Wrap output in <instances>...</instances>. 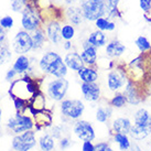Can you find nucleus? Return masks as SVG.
Wrapping results in <instances>:
<instances>
[{
    "instance_id": "1",
    "label": "nucleus",
    "mask_w": 151,
    "mask_h": 151,
    "mask_svg": "<svg viewBox=\"0 0 151 151\" xmlns=\"http://www.w3.org/2000/svg\"><path fill=\"white\" fill-rule=\"evenodd\" d=\"M40 70L53 77H65L67 66L62 56L53 51H49L43 55L39 62Z\"/></svg>"
},
{
    "instance_id": "2",
    "label": "nucleus",
    "mask_w": 151,
    "mask_h": 151,
    "mask_svg": "<svg viewBox=\"0 0 151 151\" xmlns=\"http://www.w3.org/2000/svg\"><path fill=\"white\" fill-rule=\"evenodd\" d=\"M80 4L84 19L87 21H96L107 14L106 0H80Z\"/></svg>"
},
{
    "instance_id": "3",
    "label": "nucleus",
    "mask_w": 151,
    "mask_h": 151,
    "mask_svg": "<svg viewBox=\"0 0 151 151\" xmlns=\"http://www.w3.org/2000/svg\"><path fill=\"white\" fill-rule=\"evenodd\" d=\"M70 83L65 77H55L46 85V94L52 101H62L66 96Z\"/></svg>"
},
{
    "instance_id": "4",
    "label": "nucleus",
    "mask_w": 151,
    "mask_h": 151,
    "mask_svg": "<svg viewBox=\"0 0 151 151\" xmlns=\"http://www.w3.org/2000/svg\"><path fill=\"white\" fill-rule=\"evenodd\" d=\"M60 109L63 116L76 120L82 117L85 110V105L80 99H63L61 101Z\"/></svg>"
},
{
    "instance_id": "5",
    "label": "nucleus",
    "mask_w": 151,
    "mask_h": 151,
    "mask_svg": "<svg viewBox=\"0 0 151 151\" xmlns=\"http://www.w3.org/2000/svg\"><path fill=\"white\" fill-rule=\"evenodd\" d=\"M7 126L13 134H20L24 131L32 130L34 127V122L29 116H24L21 113H17L13 117L9 119Z\"/></svg>"
},
{
    "instance_id": "6",
    "label": "nucleus",
    "mask_w": 151,
    "mask_h": 151,
    "mask_svg": "<svg viewBox=\"0 0 151 151\" xmlns=\"http://www.w3.org/2000/svg\"><path fill=\"white\" fill-rule=\"evenodd\" d=\"M35 145H37L35 132L32 130H28L20 134H16L12 139V148L16 151H29L35 147Z\"/></svg>"
},
{
    "instance_id": "7",
    "label": "nucleus",
    "mask_w": 151,
    "mask_h": 151,
    "mask_svg": "<svg viewBox=\"0 0 151 151\" xmlns=\"http://www.w3.org/2000/svg\"><path fill=\"white\" fill-rule=\"evenodd\" d=\"M32 37L28 31L22 30L17 32L12 40V49L14 53H17L18 55L25 54L32 50Z\"/></svg>"
},
{
    "instance_id": "8",
    "label": "nucleus",
    "mask_w": 151,
    "mask_h": 151,
    "mask_svg": "<svg viewBox=\"0 0 151 151\" xmlns=\"http://www.w3.org/2000/svg\"><path fill=\"white\" fill-rule=\"evenodd\" d=\"M40 21H41V18H40L38 11L34 8L27 6L24 10L22 11V28L28 32H33L37 29H39Z\"/></svg>"
},
{
    "instance_id": "9",
    "label": "nucleus",
    "mask_w": 151,
    "mask_h": 151,
    "mask_svg": "<svg viewBox=\"0 0 151 151\" xmlns=\"http://www.w3.org/2000/svg\"><path fill=\"white\" fill-rule=\"evenodd\" d=\"M73 132L82 141H93L96 137L94 127L86 120H77L73 126Z\"/></svg>"
},
{
    "instance_id": "10",
    "label": "nucleus",
    "mask_w": 151,
    "mask_h": 151,
    "mask_svg": "<svg viewBox=\"0 0 151 151\" xmlns=\"http://www.w3.org/2000/svg\"><path fill=\"white\" fill-rule=\"evenodd\" d=\"M107 87L111 92H119L122 88H124L127 84V80L125 73L120 70H113L107 74L106 77Z\"/></svg>"
},
{
    "instance_id": "11",
    "label": "nucleus",
    "mask_w": 151,
    "mask_h": 151,
    "mask_svg": "<svg viewBox=\"0 0 151 151\" xmlns=\"http://www.w3.org/2000/svg\"><path fill=\"white\" fill-rule=\"evenodd\" d=\"M81 91H82L85 101L94 103L101 98V87L99 85L96 84V82L95 83H82Z\"/></svg>"
},
{
    "instance_id": "12",
    "label": "nucleus",
    "mask_w": 151,
    "mask_h": 151,
    "mask_svg": "<svg viewBox=\"0 0 151 151\" xmlns=\"http://www.w3.org/2000/svg\"><path fill=\"white\" fill-rule=\"evenodd\" d=\"M126 52V45L119 40L114 39L105 45V53L109 58H119Z\"/></svg>"
},
{
    "instance_id": "13",
    "label": "nucleus",
    "mask_w": 151,
    "mask_h": 151,
    "mask_svg": "<svg viewBox=\"0 0 151 151\" xmlns=\"http://www.w3.org/2000/svg\"><path fill=\"white\" fill-rule=\"evenodd\" d=\"M61 25L58 21H51L46 25V37L50 40L51 43H53L55 45H58L63 40L62 34H61Z\"/></svg>"
},
{
    "instance_id": "14",
    "label": "nucleus",
    "mask_w": 151,
    "mask_h": 151,
    "mask_svg": "<svg viewBox=\"0 0 151 151\" xmlns=\"http://www.w3.org/2000/svg\"><path fill=\"white\" fill-rule=\"evenodd\" d=\"M64 62L66 64L67 68H70V70H72V71L74 72L81 71L85 66V63L83 62L81 54H78L75 51L68 52L65 55V58H64Z\"/></svg>"
},
{
    "instance_id": "15",
    "label": "nucleus",
    "mask_w": 151,
    "mask_h": 151,
    "mask_svg": "<svg viewBox=\"0 0 151 151\" xmlns=\"http://www.w3.org/2000/svg\"><path fill=\"white\" fill-rule=\"evenodd\" d=\"M132 128L131 120L127 117H118L113 122V130L118 134H129Z\"/></svg>"
},
{
    "instance_id": "16",
    "label": "nucleus",
    "mask_w": 151,
    "mask_h": 151,
    "mask_svg": "<svg viewBox=\"0 0 151 151\" xmlns=\"http://www.w3.org/2000/svg\"><path fill=\"white\" fill-rule=\"evenodd\" d=\"M134 125L142 127H151V114L146 108L137 109L134 114Z\"/></svg>"
},
{
    "instance_id": "17",
    "label": "nucleus",
    "mask_w": 151,
    "mask_h": 151,
    "mask_svg": "<svg viewBox=\"0 0 151 151\" xmlns=\"http://www.w3.org/2000/svg\"><path fill=\"white\" fill-rule=\"evenodd\" d=\"M124 94L126 95L127 101H128L130 105H138L139 103L141 101V97L139 95L138 89L136 88V86L134 85L132 82H127Z\"/></svg>"
},
{
    "instance_id": "18",
    "label": "nucleus",
    "mask_w": 151,
    "mask_h": 151,
    "mask_svg": "<svg viewBox=\"0 0 151 151\" xmlns=\"http://www.w3.org/2000/svg\"><path fill=\"white\" fill-rule=\"evenodd\" d=\"M66 18L72 24L80 25L84 20V16H83L81 7H75V6L68 7L66 9Z\"/></svg>"
},
{
    "instance_id": "19",
    "label": "nucleus",
    "mask_w": 151,
    "mask_h": 151,
    "mask_svg": "<svg viewBox=\"0 0 151 151\" xmlns=\"http://www.w3.org/2000/svg\"><path fill=\"white\" fill-rule=\"evenodd\" d=\"M87 41L93 46H95L96 49H99V47H103L107 44V35L104 33V31L96 30L88 35Z\"/></svg>"
},
{
    "instance_id": "20",
    "label": "nucleus",
    "mask_w": 151,
    "mask_h": 151,
    "mask_svg": "<svg viewBox=\"0 0 151 151\" xmlns=\"http://www.w3.org/2000/svg\"><path fill=\"white\" fill-rule=\"evenodd\" d=\"M77 74L83 83H95L98 80V72L91 66H84Z\"/></svg>"
},
{
    "instance_id": "21",
    "label": "nucleus",
    "mask_w": 151,
    "mask_h": 151,
    "mask_svg": "<svg viewBox=\"0 0 151 151\" xmlns=\"http://www.w3.org/2000/svg\"><path fill=\"white\" fill-rule=\"evenodd\" d=\"M81 56H82L83 62L86 65L93 66L97 62V49L93 45L88 46V47H86V49H84V50L82 51Z\"/></svg>"
},
{
    "instance_id": "22",
    "label": "nucleus",
    "mask_w": 151,
    "mask_h": 151,
    "mask_svg": "<svg viewBox=\"0 0 151 151\" xmlns=\"http://www.w3.org/2000/svg\"><path fill=\"white\" fill-rule=\"evenodd\" d=\"M130 137L137 141L143 140L151 134V127H142L132 125V128L130 130Z\"/></svg>"
},
{
    "instance_id": "23",
    "label": "nucleus",
    "mask_w": 151,
    "mask_h": 151,
    "mask_svg": "<svg viewBox=\"0 0 151 151\" xmlns=\"http://www.w3.org/2000/svg\"><path fill=\"white\" fill-rule=\"evenodd\" d=\"M30 66H31L30 59L28 56H25L24 54H22V55H19L17 58V60L14 61L12 68L17 72L18 74H20V73H24V72L28 71L30 68Z\"/></svg>"
},
{
    "instance_id": "24",
    "label": "nucleus",
    "mask_w": 151,
    "mask_h": 151,
    "mask_svg": "<svg viewBox=\"0 0 151 151\" xmlns=\"http://www.w3.org/2000/svg\"><path fill=\"white\" fill-rule=\"evenodd\" d=\"M55 139L51 136V134H45L41 136L39 139V146L41 151H52L55 148Z\"/></svg>"
},
{
    "instance_id": "25",
    "label": "nucleus",
    "mask_w": 151,
    "mask_h": 151,
    "mask_svg": "<svg viewBox=\"0 0 151 151\" xmlns=\"http://www.w3.org/2000/svg\"><path fill=\"white\" fill-rule=\"evenodd\" d=\"M114 141L119 146V149L122 151L129 150L130 147H131V142H130V139L128 137V134L115 132V134H114Z\"/></svg>"
},
{
    "instance_id": "26",
    "label": "nucleus",
    "mask_w": 151,
    "mask_h": 151,
    "mask_svg": "<svg viewBox=\"0 0 151 151\" xmlns=\"http://www.w3.org/2000/svg\"><path fill=\"white\" fill-rule=\"evenodd\" d=\"M31 37H32V43H33L32 50H40L45 42V34L43 32V30L37 29L35 31H33V34H31Z\"/></svg>"
},
{
    "instance_id": "27",
    "label": "nucleus",
    "mask_w": 151,
    "mask_h": 151,
    "mask_svg": "<svg viewBox=\"0 0 151 151\" xmlns=\"http://www.w3.org/2000/svg\"><path fill=\"white\" fill-rule=\"evenodd\" d=\"M95 25H96L97 30H101V31H114L116 29V23L110 21L108 18L106 19L104 17L98 18L95 21Z\"/></svg>"
},
{
    "instance_id": "28",
    "label": "nucleus",
    "mask_w": 151,
    "mask_h": 151,
    "mask_svg": "<svg viewBox=\"0 0 151 151\" xmlns=\"http://www.w3.org/2000/svg\"><path fill=\"white\" fill-rule=\"evenodd\" d=\"M113 109L110 106H105V107H98L96 110V119L99 122H108V119L111 117Z\"/></svg>"
},
{
    "instance_id": "29",
    "label": "nucleus",
    "mask_w": 151,
    "mask_h": 151,
    "mask_svg": "<svg viewBox=\"0 0 151 151\" xmlns=\"http://www.w3.org/2000/svg\"><path fill=\"white\" fill-rule=\"evenodd\" d=\"M127 103H128V101H127L126 95H125L124 93H119V92L116 93V94L111 97L110 101H109L110 106L114 107V108H122V107L126 106Z\"/></svg>"
},
{
    "instance_id": "30",
    "label": "nucleus",
    "mask_w": 151,
    "mask_h": 151,
    "mask_svg": "<svg viewBox=\"0 0 151 151\" xmlns=\"http://www.w3.org/2000/svg\"><path fill=\"white\" fill-rule=\"evenodd\" d=\"M11 56H12V54H11V51H10L8 44L4 41L0 42V65L8 63L11 60Z\"/></svg>"
},
{
    "instance_id": "31",
    "label": "nucleus",
    "mask_w": 151,
    "mask_h": 151,
    "mask_svg": "<svg viewBox=\"0 0 151 151\" xmlns=\"http://www.w3.org/2000/svg\"><path fill=\"white\" fill-rule=\"evenodd\" d=\"M134 44H136V46L138 47V50L140 51L141 53H145V52L151 50V43L149 42V40H148L146 37H143V35H139L138 38L136 39Z\"/></svg>"
},
{
    "instance_id": "32",
    "label": "nucleus",
    "mask_w": 151,
    "mask_h": 151,
    "mask_svg": "<svg viewBox=\"0 0 151 151\" xmlns=\"http://www.w3.org/2000/svg\"><path fill=\"white\" fill-rule=\"evenodd\" d=\"M61 34L65 41H71L75 35V28L73 24H64L61 29Z\"/></svg>"
},
{
    "instance_id": "33",
    "label": "nucleus",
    "mask_w": 151,
    "mask_h": 151,
    "mask_svg": "<svg viewBox=\"0 0 151 151\" xmlns=\"http://www.w3.org/2000/svg\"><path fill=\"white\" fill-rule=\"evenodd\" d=\"M10 4L13 11L22 12L28 6V0H10Z\"/></svg>"
},
{
    "instance_id": "34",
    "label": "nucleus",
    "mask_w": 151,
    "mask_h": 151,
    "mask_svg": "<svg viewBox=\"0 0 151 151\" xmlns=\"http://www.w3.org/2000/svg\"><path fill=\"white\" fill-rule=\"evenodd\" d=\"M13 101H14V108L17 110V113H22L27 109V101L23 98H20V97H16L13 98Z\"/></svg>"
},
{
    "instance_id": "35",
    "label": "nucleus",
    "mask_w": 151,
    "mask_h": 151,
    "mask_svg": "<svg viewBox=\"0 0 151 151\" xmlns=\"http://www.w3.org/2000/svg\"><path fill=\"white\" fill-rule=\"evenodd\" d=\"M0 25L4 29H11L13 25V19L10 16H6L0 19Z\"/></svg>"
},
{
    "instance_id": "36",
    "label": "nucleus",
    "mask_w": 151,
    "mask_h": 151,
    "mask_svg": "<svg viewBox=\"0 0 151 151\" xmlns=\"http://www.w3.org/2000/svg\"><path fill=\"white\" fill-rule=\"evenodd\" d=\"M95 151H114L108 142H98L95 145Z\"/></svg>"
},
{
    "instance_id": "37",
    "label": "nucleus",
    "mask_w": 151,
    "mask_h": 151,
    "mask_svg": "<svg viewBox=\"0 0 151 151\" xmlns=\"http://www.w3.org/2000/svg\"><path fill=\"white\" fill-rule=\"evenodd\" d=\"M62 134H63V130L60 126H54L51 130V136L54 139H61L62 138Z\"/></svg>"
},
{
    "instance_id": "38",
    "label": "nucleus",
    "mask_w": 151,
    "mask_h": 151,
    "mask_svg": "<svg viewBox=\"0 0 151 151\" xmlns=\"http://www.w3.org/2000/svg\"><path fill=\"white\" fill-rule=\"evenodd\" d=\"M139 6L142 11L149 12L151 10V0H139Z\"/></svg>"
},
{
    "instance_id": "39",
    "label": "nucleus",
    "mask_w": 151,
    "mask_h": 151,
    "mask_svg": "<svg viewBox=\"0 0 151 151\" xmlns=\"http://www.w3.org/2000/svg\"><path fill=\"white\" fill-rule=\"evenodd\" d=\"M72 145L71 140L68 138H61V140H60V148L62 149V150H65V149H67V148H70V146Z\"/></svg>"
},
{
    "instance_id": "40",
    "label": "nucleus",
    "mask_w": 151,
    "mask_h": 151,
    "mask_svg": "<svg viewBox=\"0 0 151 151\" xmlns=\"http://www.w3.org/2000/svg\"><path fill=\"white\" fill-rule=\"evenodd\" d=\"M82 151H95V145L92 141H84L82 146Z\"/></svg>"
},
{
    "instance_id": "41",
    "label": "nucleus",
    "mask_w": 151,
    "mask_h": 151,
    "mask_svg": "<svg viewBox=\"0 0 151 151\" xmlns=\"http://www.w3.org/2000/svg\"><path fill=\"white\" fill-rule=\"evenodd\" d=\"M18 73L13 68H11V70H9L8 72H7V74H6V81H8V82H10L11 80H13L14 78V76L17 75Z\"/></svg>"
},
{
    "instance_id": "42",
    "label": "nucleus",
    "mask_w": 151,
    "mask_h": 151,
    "mask_svg": "<svg viewBox=\"0 0 151 151\" xmlns=\"http://www.w3.org/2000/svg\"><path fill=\"white\" fill-rule=\"evenodd\" d=\"M6 40V32H4V29L0 25V42H4Z\"/></svg>"
},
{
    "instance_id": "43",
    "label": "nucleus",
    "mask_w": 151,
    "mask_h": 151,
    "mask_svg": "<svg viewBox=\"0 0 151 151\" xmlns=\"http://www.w3.org/2000/svg\"><path fill=\"white\" fill-rule=\"evenodd\" d=\"M63 49L64 50H66V51L71 50L72 49V42L71 41H65L64 44H63Z\"/></svg>"
},
{
    "instance_id": "44",
    "label": "nucleus",
    "mask_w": 151,
    "mask_h": 151,
    "mask_svg": "<svg viewBox=\"0 0 151 151\" xmlns=\"http://www.w3.org/2000/svg\"><path fill=\"white\" fill-rule=\"evenodd\" d=\"M130 151H142L141 150V148L139 147L137 143H132L131 145V147H130V149H129Z\"/></svg>"
},
{
    "instance_id": "45",
    "label": "nucleus",
    "mask_w": 151,
    "mask_h": 151,
    "mask_svg": "<svg viewBox=\"0 0 151 151\" xmlns=\"http://www.w3.org/2000/svg\"><path fill=\"white\" fill-rule=\"evenodd\" d=\"M76 0H64V2H66V4H74Z\"/></svg>"
},
{
    "instance_id": "46",
    "label": "nucleus",
    "mask_w": 151,
    "mask_h": 151,
    "mask_svg": "<svg viewBox=\"0 0 151 151\" xmlns=\"http://www.w3.org/2000/svg\"><path fill=\"white\" fill-rule=\"evenodd\" d=\"M0 122H1V109H0Z\"/></svg>"
},
{
    "instance_id": "47",
    "label": "nucleus",
    "mask_w": 151,
    "mask_h": 151,
    "mask_svg": "<svg viewBox=\"0 0 151 151\" xmlns=\"http://www.w3.org/2000/svg\"><path fill=\"white\" fill-rule=\"evenodd\" d=\"M150 146H151V140H150Z\"/></svg>"
},
{
    "instance_id": "48",
    "label": "nucleus",
    "mask_w": 151,
    "mask_h": 151,
    "mask_svg": "<svg viewBox=\"0 0 151 151\" xmlns=\"http://www.w3.org/2000/svg\"><path fill=\"white\" fill-rule=\"evenodd\" d=\"M52 151H54V150H52Z\"/></svg>"
}]
</instances>
